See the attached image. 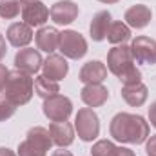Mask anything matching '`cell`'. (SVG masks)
<instances>
[{"label": "cell", "mask_w": 156, "mask_h": 156, "mask_svg": "<svg viewBox=\"0 0 156 156\" xmlns=\"http://www.w3.org/2000/svg\"><path fill=\"white\" fill-rule=\"evenodd\" d=\"M111 136L120 144H144L149 138V122L140 115L118 113L113 116L109 125Z\"/></svg>", "instance_id": "obj_1"}, {"label": "cell", "mask_w": 156, "mask_h": 156, "mask_svg": "<svg viewBox=\"0 0 156 156\" xmlns=\"http://www.w3.org/2000/svg\"><path fill=\"white\" fill-rule=\"evenodd\" d=\"M35 93V80L31 78V75L20 73V71H9V76L4 87V98L7 102H11L15 107L26 105L31 96Z\"/></svg>", "instance_id": "obj_2"}, {"label": "cell", "mask_w": 156, "mask_h": 156, "mask_svg": "<svg viewBox=\"0 0 156 156\" xmlns=\"http://www.w3.org/2000/svg\"><path fill=\"white\" fill-rule=\"evenodd\" d=\"M53 140L49 134V129L45 127H31L26 134V140L18 145V156H47L51 149Z\"/></svg>", "instance_id": "obj_3"}, {"label": "cell", "mask_w": 156, "mask_h": 156, "mask_svg": "<svg viewBox=\"0 0 156 156\" xmlns=\"http://www.w3.org/2000/svg\"><path fill=\"white\" fill-rule=\"evenodd\" d=\"M75 131L82 142H93L100 134V118L91 107H82L75 116Z\"/></svg>", "instance_id": "obj_4"}, {"label": "cell", "mask_w": 156, "mask_h": 156, "mask_svg": "<svg viewBox=\"0 0 156 156\" xmlns=\"http://www.w3.org/2000/svg\"><path fill=\"white\" fill-rule=\"evenodd\" d=\"M58 51L62 53V56L71 58V60H80L85 56L87 53V40L83 38L78 31L73 29H66L60 33L58 38Z\"/></svg>", "instance_id": "obj_5"}, {"label": "cell", "mask_w": 156, "mask_h": 156, "mask_svg": "<svg viewBox=\"0 0 156 156\" xmlns=\"http://www.w3.org/2000/svg\"><path fill=\"white\" fill-rule=\"evenodd\" d=\"M42 111H44L45 118H49V122H67L73 113V102L67 96L55 94V96L44 100Z\"/></svg>", "instance_id": "obj_6"}, {"label": "cell", "mask_w": 156, "mask_h": 156, "mask_svg": "<svg viewBox=\"0 0 156 156\" xmlns=\"http://www.w3.org/2000/svg\"><path fill=\"white\" fill-rule=\"evenodd\" d=\"M131 67H134V58H133V53H131L129 45H125V44L123 45H115L107 53V69L115 76H122Z\"/></svg>", "instance_id": "obj_7"}, {"label": "cell", "mask_w": 156, "mask_h": 156, "mask_svg": "<svg viewBox=\"0 0 156 156\" xmlns=\"http://www.w3.org/2000/svg\"><path fill=\"white\" fill-rule=\"evenodd\" d=\"M42 64H44V58H42L38 49L24 47V49H20L15 55V67L20 73L35 75V73H38L40 69H42Z\"/></svg>", "instance_id": "obj_8"}, {"label": "cell", "mask_w": 156, "mask_h": 156, "mask_svg": "<svg viewBox=\"0 0 156 156\" xmlns=\"http://www.w3.org/2000/svg\"><path fill=\"white\" fill-rule=\"evenodd\" d=\"M20 15H22L24 24L31 27H44V24L49 18V9L40 0H24Z\"/></svg>", "instance_id": "obj_9"}, {"label": "cell", "mask_w": 156, "mask_h": 156, "mask_svg": "<svg viewBox=\"0 0 156 156\" xmlns=\"http://www.w3.org/2000/svg\"><path fill=\"white\" fill-rule=\"evenodd\" d=\"M131 53L134 62L153 66L156 64V42L149 37H136L131 42Z\"/></svg>", "instance_id": "obj_10"}, {"label": "cell", "mask_w": 156, "mask_h": 156, "mask_svg": "<svg viewBox=\"0 0 156 156\" xmlns=\"http://www.w3.org/2000/svg\"><path fill=\"white\" fill-rule=\"evenodd\" d=\"M78 5L73 0H60V2H55L53 7L49 9V16L55 24L58 26H69L73 24L78 18Z\"/></svg>", "instance_id": "obj_11"}, {"label": "cell", "mask_w": 156, "mask_h": 156, "mask_svg": "<svg viewBox=\"0 0 156 156\" xmlns=\"http://www.w3.org/2000/svg\"><path fill=\"white\" fill-rule=\"evenodd\" d=\"M67 73H69V64H67L66 56H62V55L51 53L44 60V64H42V75L47 80H51V82L64 80V78L67 76Z\"/></svg>", "instance_id": "obj_12"}, {"label": "cell", "mask_w": 156, "mask_h": 156, "mask_svg": "<svg viewBox=\"0 0 156 156\" xmlns=\"http://www.w3.org/2000/svg\"><path fill=\"white\" fill-rule=\"evenodd\" d=\"M123 20L129 27H134V29H144L149 26V22L153 20V11L149 5L145 4H136V5H131L125 15H123Z\"/></svg>", "instance_id": "obj_13"}, {"label": "cell", "mask_w": 156, "mask_h": 156, "mask_svg": "<svg viewBox=\"0 0 156 156\" xmlns=\"http://www.w3.org/2000/svg\"><path fill=\"white\" fill-rule=\"evenodd\" d=\"M105 78H107V66L102 64L100 60H91V62L83 64L80 73H78V80L85 85L102 83Z\"/></svg>", "instance_id": "obj_14"}, {"label": "cell", "mask_w": 156, "mask_h": 156, "mask_svg": "<svg viewBox=\"0 0 156 156\" xmlns=\"http://www.w3.org/2000/svg\"><path fill=\"white\" fill-rule=\"evenodd\" d=\"M49 134L55 145L69 147L75 142V125H71L69 122H51Z\"/></svg>", "instance_id": "obj_15"}, {"label": "cell", "mask_w": 156, "mask_h": 156, "mask_svg": "<svg viewBox=\"0 0 156 156\" xmlns=\"http://www.w3.org/2000/svg\"><path fill=\"white\" fill-rule=\"evenodd\" d=\"M80 98L87 107L93 109V107H100L107 102L109 91L102 83H91V85H83V89L80 91Z\"/></svg>", "instance_id": "obj_16"}, {"label": "cell", "mask_w": 156, "mask_h": 156, "mask_svg": "<svg viewBox=\"0 0 156 156\" xmlns=\"http://www.w3.org/2000/svg\"><path fill=\"white\" fill-rule=\"evenodd\" d=\"M5 38L13 47H26L33 40V27L24 22H15L7 27Z\"/></svg>", "instance_id": "obj_17"}, {"label": "cell", "mask_w": 156, "mask_h": 156, "mask_svg": "<svg viewBox=\"0 0 156 156\" xmlns=\"http://www.w3.org/2000/svg\"><path fill=\"white\" fill-rule=\"evenodd\" d=\"M111 24H113L111 13H109V11H98V13L93 16L91 24H89V35H91V38L94 40V42L105 40Z\"/></svg>", "instance_id": "obj_18"}, {"label": "cell", "mask_w": 156, "mask_h": 156, "mask_svg": "<svg viewBox=\"0 0 156 156\" xmlns=\"http://www.w3.org/2000/svg\"><path fill=\"white\" fill-rule=\"evenodd\" d=\"M58 38H60V31L51 26H44L35 33V42H37L38 51H45L49 55L55 49H58Z\"/></svg>", "instance_id": "obj_19"}, {"label": "cell", "mask_w": 156, "mask_h": 156, "mask_svg": "<svg viewBox=\"0 0 156 156\" xmlns=\"http://www.w3.org/2000/svg\"><path fill=\"white\" fill-rule=\"evenodd\" d=\"M149 91L147 87L140 82V83H133V85H123L122 87V98L131 105V107H142L147 102Z\"/></svg>", "instance_id": "obj_20"}, {"label": "cell", "mask_w": 156, "mask_h": 156, "mask_svg": "<svg viewBox=\"0 0 156 156\" xmlns=\"http://www.w3.org/2000/svg\"><path fill=\"white\" fill-rule=\"evenodd\" d=\"M107 40L113 45H123L131 40V27L125 22H113L107 31Z\"/></svg>", "instance_id": "obj_21"}, {"label": "cell", "mask_w": 156, "mask_h": 156, "mask_svg": "<svg viewBox=\"0 0 156 156\" xmlns=\"http://www.w3.org/2000/svg\"><path fill=\"white\" fill-rule=\"evenodd\" d=\"M35 93L40 98L45 100V98H51V96L58 94L60 93V85H58V82H51L44 75H40V76L35 78Z\"/></svg>", "instance_id": "obj_22"}, {"label": "cell", "mask_w": 156, "mask_h": 156, "mask_svg": "<svg viewBox=\"0 0 156 156\" xmlns=\"http://www.w3.org/2000/svg\"><path fill=\"white\" fill-rule=\"evenodd\" d=\"M24 0H0V18L13 20L22 13Z\"/></svg>", "instance_id": "obj_23"}, {"label": "cell", "mask_w": 156, "mask_h": 156, "mask_svg": "<svg viewBox=\"0 0 156 156\" xmlns=\"http://www.w3.org/2000/svg\"><path fill=\"white\" fill-rule=\"evenodd\" d=\"M116 153H118V145L111 140H98L91 149L93 156H116Z\"/></svg>", "instance_id": "obj_24"}, {"label": "cell", "mask_w": 156, "mask_h": 156, "mask_svg": "<svg viewBox=\"0 0 156 156\" xmlns=\"http://www.w3.org/2000/svg\"><path fill=\"white\" fill-rule=\"evenodd\" d=\"M118 80L122 82V85H133V83H140V82H142V73H140V69L134 66V67H131L127 73H123L122 76H118Z\"/></svg>", "instance_id": "obj_25"}, {"label": "cell", "mask_w": 156, "mask_h": 156, "mask_svg": "<svg viewBox=\"0 0 156 156\" xmlns=\"http://www.w3.org/2000/svg\"><path fill=\"white\" fill-rule=\"evenodd\" d=\"M15 111H16V107L11 104V102H7L4 96L0 98V122H5V120H9V118L15 115Z\"/></svg>", "instance_id": "obj_26"}, {"label": "cell", "mask_w": 156, "mask_h": 156, "mask_svg": "<svg viewBox=\"0 0 156 156\" xmlns=\"http://www.w3.org/2000/svg\"><path fill=\"white\" fill-rule=\"evenodd\" d=\"M145 153H147V156H156V134L145 140Z\"/></svg>", "instance_id": "obj_27"}, {"label": "cell", "mask_w": 156, "mask_h": 156, "mask_svg": "<svg viewBox=\"0 0 156 156\" xmlns=\"http://www.w3.org/2000/svg\"><path fill=\"white\" fill-rule=\"evenodd\" d=\"M7 76H9V69H7L4 64H0V93H4V87H5Z\"/></svg>", "instance_id": "obj_28"}, {"label": "cell", "mask_w": 156, "mask_h": 156, "mask_svg": "<svg viewBox=\"0 0 156 156\" xmlns=\"http://www.w3.org/2000/svg\"><path fill=\"white\" fill-rule=\"evenodd\" d=\"M149 122H151V125L156 129V102H153L151 107H149Z\"/></svg>", "instance_id": "obj_29"}, {"label": "cell", "mask_w": 156, "mask_h": 156, "mask_svg": "<svg viewBox=\"0 0 156 156\" xmlns=\"http://www.w3.org/2000/svg\"><path fill=\"white\" fill-rule=\"evenodd\" d=\"M5 53H7V45H5V38H4V35L0 33V60L5 56Z\"/></svg>", "instance_id": "obj_30"}, {"label": "cell", "mask_w": 156, "mask_h": 156, "mask_svg": "<svg viewBox=\"0 0 156 156\" xmlns=\"http://www.w3.org/2000/svg\"><path fill=\"white\" fill-rule=\"evenodd\" d=\"M116 156H134V151H131V149H127V147H118Z\"/></svg>", "instance_id": "obj_31"}, {"label": "cell", "mask_w": 156, "mask_h": 156, "mask_svg": "<svg viewBox=\"0 0 156 156\" xmlns=\"http://www.w3.org/2000/svg\"><path fill=\"white\" fill-rule=\"evenodd\" d=\"M51 156H73V154H71V151H66L64 147H60L58 151H55Z\"/></svg>", "instance_id": "obj_32"}, {"label": "cell", "mask_w": 156, "mask_h": 156, "mask_svg": "<svg viewBox=\"0 0 156 156\" xmlns=\"http://www.w3.org/2000/svg\"><path fill=\"white\" fill-rule=\"evenodd\" d=\"M0 156H16V154L7 147H0Z\"/></svg>", "instance_id": "obj_33"}, {"label": "cell", "mask_w": 156, "mask_h": 156, "mask_svg": "<svg viewBox=\"0 0 156 156\" xmlns=\"http://www.w3.org/2000/svg\"><path fill=\"white\" fill-rule=\"evenodd\" d=\"M98 2H102V4H116L120 0H98Z\"/></svg>", "instance_id": "obj_34"}]
</instances>
